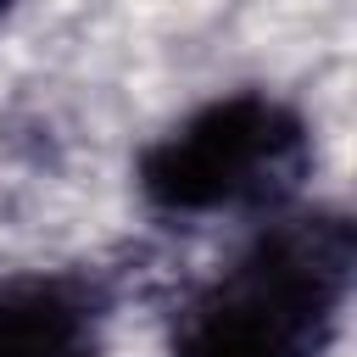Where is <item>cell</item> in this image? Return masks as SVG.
Listing matches in <instances>:
<instances>
[{
    "label": "cell",
    "mask_w": 357,
    "mask_h": 357,
    "mask_svg": "<svg viewBox=\"0 0 357 357\" xmlns=\"http://www.w3.org/2000/svg\"><path fill=\"white\" fill-rule=\"evenodd\" d=\"M357 268L340 212H279L262 234L184 301L173 357H324Z\"/></svg>",
    "instance_id": "obj_1"
},
{
    "label": "cell",
    "mask_w": 357,
    "mask_h": 357,
    "mask_svg": "<svg viewBox=\"0 0 357 357\" xmlns=\"http://www.w3.org/2000/svg\"><path fill=\"white\" fill-rule=\"evenodd\" d=\"M307 173V128L268 95H229L156 139L139 162V190L162 212L279 206Z\"/></svg>",
    "instance_id": "obj_2"
},
{
    "label": "cell",
    "mask_w": 357,
    "mask_h": 357,
    "mask_svg": "<svg viewBox=\"0 0 357 357\" xmlns=\"http://www.w3.org/2000/svg\"><path fill=\"white\" fill-rule=\"evenodd\" d=\"M0 357H106L89 296L67 279H22L0 290Z\"/></svg>",
    "instance_id": "obj_3"
},
{
    "label": "cell",
    "mask_w": 357,
    "mask_h": 357,
    "mask_svg": "<svg viewBox=\"0 0 357 357\" xmlns=\"http://www.w3.org/2000/svg\"><path fill=\"white\" fill-rule=\"evenodd\" d=\"M0 11H6V0H0Z\"/></svg>",
    "instance_id": "obj_4"
}]
</instances>
